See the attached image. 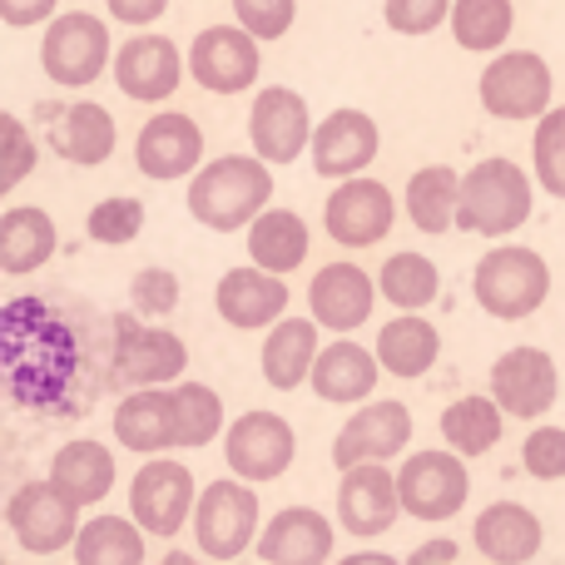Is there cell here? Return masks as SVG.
I'll list each match as a JSON object with an SVG mask.
<instances>
[{
    "mask_svg": "<svg viewBox=\"0 0 565 565\" xmlns=\"http://www.w3.org/2000/svg\"><path fill=\"white\" fill-rule=\"evenodd\" d=\"M274 199V164L264 154H224L214 164H199L189 179V214L214 234L248 228Z\"/></svg>",
    "mask_w": 565,
    "mask_h": 565,
    "instance_id": "obj_1",
    "label": "cell"
},
{
    "mask_svg": "<svg viewBox=\"0 0 565 565\" xmlns=\"http://www.w3.org/2000/svg\"><path fill=\"white\" fill-rule=\"evenodd\" d=\"M536 209V189L531 174L516 159H481L477 169L461 174V209H457V228L481 238H507Z\"/></svg>",
    "mask_w": 565,
    "mask_h": 565,
    "instance_id": "obj_2",
    "label": "cell"
},
{
    "mask_svg": "<svg viewBox=\"0 0 565 565\" xmlns=\"http://www.w3.org/2000/svg\"><path fill=\"white\" fill-rule=\"evenodd\" d=\"M471 298L487 318L521 322L551 298V268L536 248H491L471 274Z\"/></svg>",
    "mask_w": 565,
    "mask_h": 565,
    "instance_id": "obj_3",
    "label": "cell"
},
{
    "mask_svg": "<svg viewBox=\"0 0 565 565\" xmlns=\"http://www.w3.org/2000/svg\"><path fill=\"white\" fill-rule=\"evenodd\" d=\"M109 328H115V348H109V382L115 387H169L184 377L189 348L179 332L145 328V312H119Z\"/></svg>",
    "mask_w": 565,
    "mask_h": 565,
    "instance_id": "obj_4",
    "label": "cell"
},
{
    "mask_svg": "<svg viewBox=\"0 0 565 565\" xmlns=\"http://www.w3.org/2000/svg\"><path fill=\"white\" fill-rule=\"evenodd\" d=\"M189 531H194L199 551H204L209 561H238L248 546H258V531H264L258 526V491L244 487V477L209 481V487L199 491Z\"/></svg>",
    "mask_w": 565,
    "mask_h": 565,
    "instance_id": "obj_5",
    "label": "cell"
},
{
    "mask_svg": "<svg viewBox=\"0 0 565 565\" xmlns=\"http://www.w3.org/2000/svg\"><path fill=\"white\" fill-rule=\"evenodd\" d=\"M79 511L85 507H75V501L45 477V481H25V487L10 491L6 526L20 551H30V556H55V551H75Z\"/></svg>",
    "mask_w": 565,
    "mask_h": 565,
    "instance_id": "obj_6",
    "label": "cell"
},
{
    "mask_svg": "<svg viewBox=\"0 0 565 565\" xmlns=\"http://www.w3.org/2000/svg\"><path fill=\"white\" fill-rule=\"evenodd\" d=\"M194 507H199V487H194V471L174 457H149L145 467L135 471L129 481V516L149 531V536L169 541L194 521Z\"/></svg>",
    "mask_w": 565,
    "mask_h": 565,
    "instance_id": "obj_7",
    "label": "cell"
},
{
    "mask_svg": "<svg viewBox=\"0 0 565 565\" xmlns=\"http://www.w3.org/2000/svg\"><path fill=\"white\" fill-rule=\"evenodd\" d=\"M109 25L99 15H85V10H70V15H55L40 40V65L55 79L60 89H85L95 85L109 70Z\"/></svg>",
    "mask_w": 565,
    "mask_h": 565,
    "instance_id": "obj_8",
    "label": "cell"
},
{
    "mask_svg": "<svg viewBox=\"0 0 565 565\" xmlns=\"http://www.w3.org/2000/svg\"><path fill=\"white\" fill-rule=\"evenodd\" d=\"M402 487V511L427 526L451 521L471 497V477H467V457L457 447L451 451H412L397 471Z\"/></svg>",
    "mask_w": 565,
    "mask_h": 565,
    "instance_id": "obj_9",
    "label": "cell"
},
{
    "mask_svg": "<svg viewBox=\"0 0 565 565\" xmlns=\"http://www.w3.org/2000/svg\"><path fill=\"white\" fill-rule=\"evenodd\" d=\"M264 40L244 25H209L189 45V75L199 79V89L209 95H238V89L258 85L264 70Z\"/></svg>",
    "mask_w": 565,
    "mask_h": 565,
    "instance_id": "obj_10",
    "label": "cell"
},
{
    "mask_svg": "<svg viewBox=\"0 0 565 565\" xmlns=\"http://www.w3.org/2000/svg\"><path fill=\"white\" fill-rule=\"evenodd\" d=\"M392 218H397V199H392V189L382 179H367V174L338 179V189L322 204V228L342 248L382 244L392 234Z\"/></svg>",
    "mask_w": 565,
    "mask_h": 565,
    "instance_id": "obj_11",
    "label": "cell"
},
{
    "mask_svg": "<svg viewBox=\"0 0 565 565\" xmlns=\"http://www.w3.org/2000/svg\"><path fill=\"white\" fill-rule=\"evenodd\" d=\"M556 79L551 65L531 50H507L481 70V109L491 119H541L551 109Z\"/></svg>",
    "mask_w": 565,
    "mask_h": 565,
    "instance_id": "obj_12",
    "label": "cell"
},
{
    "mask_svg": "<svg viewBox=\"0 0 565 565\" xmlns=\"http://www.w3.org/2000/svg\"><path fill=\"white\" fill-rule=\"evenodd\" d=\"M298 457V431L278 412H244L224 431V461L244 481H278Z\"/></svg>",
    "mask_w": 565,
    "mask_h": 565,
    "instance_id": "obj_13",
    "label": "cell"
},
{
    "mask_svg": "<svg viewBox=\"0 0 565 565\" xmlns=\"http://www.w3.org/2000/svg\"><path fill=\"white\" fill-rule=\"evenodd\" d=\"M402 511V487L387 471V461H358V467L342 471L338 481V526L352 531L358 541L382 536V531L397 526Z\"/></svg>",
    "mask_w": 565,
    "mask_h": 565,
    "instance_id": "obj_14",
    "label": "cell"
},
{
    "mask_svg": "<svg viewBox=\"0 0 565 565\" xmlns=\"http://www.w3.org/2000/svg\"><path fill=\"white\" fill-rule=\"evenodd\" d=\"M248 139H254V154H264L268 164H292L302 149H312L308 99L288 85L258 89L254 109H248Z\"/></svg>",
    "mask_w": 565,
    "mask_h": 565,
    "instance_id": "obj_15",
    "label": "cell"
},
{
    "mask_svg": "<svg viewBox=\"0 0 565 565\" xmlns=\"http://www.w3.org/2000/svg\"><path fill=\"white\" fill-rule=\"evenodd\" d=\"M412 441V412L407 402H367L358 407L342 431L332 437V467L348 471L358 461H392Z\"/></svg>",
    "mask_w": 565,
    "mask_h": 565,
    "instance_id": "obj_16",
    "label": "cell"
},
{
    "mask_svg": "<svg viewBox=\"0 0 565 565\" xmlns=\"http://www.w3.org/2000/svg\"><path fill=\"white\" fill-rule=\"evenodd\" d=\"M491 397L507 407V417H541L546 407H556L561 377L556 358L546 348H511L491 367Z\"/></svg>",
    "mask_w": 565,
    "mask_h": 565,
    "instance_id": "obj_17",
    "label": "cell"
},
{
    "mask_svg": "<svg viewBox=\"0 0 565 565\" xmlns=\"http://www.w3.org/2000/svg\"><path fill=\"white\" fill-rule=\"evenodd\" d=\"M135 164H139V174L159 179V184L199 174V164H204V129L189 115H179V109H164V115H154L139 129Z\"/></svg>",
    "mask_w": 565,
    "mask_h": 565,
    "instance_id": "obj_18",
    "label": "cell"
},
{
    "mask_svg": "<svg viewBox=\"0 0 565 565\" xmlns=\"http://www.w3.org/2000/svg\"><path fill=\"white\" fill-rule=\"evenodd\" d=\"M214 308L228 328L254 332V328H274V322L288 312V288H282V274L264 264L248 268H228L214 288Z\"/></svg>",
    "mask_w": 565,
    "mask_h": 565,
    "instance_id": "obj_19",
    "label": "cell"
},
{
    "mask_svg": "<svg viewBox=\"0 0 565 565\" xmlns=\"http://www.w3.org/2000/svg\"><path fill=\"white\" fill-rule=\"evenodd\" d=\"M377 149H382V135H377V125H372V115H362V109H332V115L312 129L308 154L322 179H352L377 159Z\"/></svg>",
    "mask_w": 565,
    "mask_h": 565,
    "instance_id": "obj_20",
    "label": "cell"
},
{
    "mask_svg": "<svg viewBox=\"0 0 565 565\" xmlns=\"http://www.w3.org/2000/svg\"><path fill=\"white\" fill-rule=\"evenodd\" d=\"M179 79H184V55H179L174 40L135 35V40L119 45L115 85L125 89L129 99H139V105H159V99H169L179 89Z\"/></svg>",
    "mask_w": 565,
    "mask_h": 565,
    "instance_id": "obj_21",
    "label": "cell"
},
{
    "mask_svg": "<svg viewBox=\"0 0 565 565\" xmlns=\"http://www.w3.org/2000/svg\"><path fill=\"white\" fill-rule=\"evenodd\" d=\"M40 119L50 125V145L60 149V159L79 169H99L115 154V115L95 99H75V105H40Z\"/></svg>",
    "mask_w": 565,
    "mask_h": 565,
    "instance_id": "obj_22",
    "label": "cell"
},
{
    "mask_svg": "<svg viewBox=\"0 0 565 565\" xmlns=\"http://www.w3.org/2000/svg\"><path fill=\"white\" fill-rule=\"evenodd\" d=\"M332 546H338V536H332V521L322 511L288 507L258 531L254 551L268 565H322V561H332Z\"/></svg>",
    "mask_w": 565,
    "mask_h": 565,
    "instance_id": "obj_23",
    "label": "cell"
},
{
    "mask_svg": "<svg viewBox=\"0 0 565 565\" xmlns=\"http://www.w3.org/2000/svg\"><path fill=\"white\" fill-rule=\"evenodd\" d=\"M382 358L377 348H362V342H352L348 332H342L338 342H328V348L318 352V362H312V392H318L322 402H332V407H358L362 397H372V387H377L382 377Z\"/></svg>",
    "mask_w": 565,
    "mask_h": 565,
    "instance_id": "obj_24",
    "label": "cell"
},
{
    "mask_svg": "<svg viewBox=\"0 0 565 565\" xmlns=\"http://www.w3.org/2000/svg\"><path fill=\"white\" fill-rule=\"evenodd\" d=\"M115 437L125 451L139 457H159V451L179 447V407L174 392L164 387H135L125 402L115 407Z\"/></svg>",
    "mask_w": 565,
    "mask_h": 565,
    "instance_id": "obj_25",
    "label": "cell"
},
{
    "mask_svg": "<svg viewBox=\"0 0 565 565\" xmlns=\"http://www.w3.org/2000/svg\"><path fill=\"white\" fill-rule=\"evenodd\" d=\"M377 292L382 288L362 274L358 264H328V268H318V278H312L308 308L328 332H352V328H362V322L372 318Z\"/></svg>",
    "mask_w": 565,
    "mask_h": 565,
    "instance_id": "obj_26",
    "label": "cell"
},
{
    "mask_svg": "<svg viewBox=\"0 0 565 565\" xmlns=\"http://www.w3.org/2000/svg\"><path fill=\"white\" fill-rule=\"evenodd\" d=\"M471 541H477L481 556L497 565H526L541 556V541L546 536H541L536 511L516 507V501H491L477 516V526H471Z\"/></svg>",
    "mask_w": 565,
    "mask_h": 565,
    "instance_id": "obj_27",
    "label": "cell"
},
{
    "mask_svg": "<svg viewBox=\"0 0 565 565\" xmlns=\"http://www.w3.org/2000/svg\"><path fill=\"white\" fill-rule=\"evenodd\" d=\"M318 318H278V328H268L264 338V382L274 392H298L302 382H312V362H318Z\"/></svg>",
    "mask_w": 565,
    "mask_h": 565,
    "instance_id": "obj_28",
    "label": "cell"
},
{
    "mask_svg": "<svg viewBox=\"0 0 565 565\" xmlns=\"http://www.w3.org/2000/svg\"><path fill=\"white\" fill-rule=\"evenodd\" d=\"M55 248H60V234L45 209L40 204L6 209V218H0V274H10V278L35 274L40 264H50Z\"/></svg>",
    "mask_w": 565,
    "mask_h": 565,
    "instance_id": "obj_29",
    "label": "cell"
},
{
    "mask_svg": "<svg viewBox=\"0 0 565 565\" xmlns=\"http://www.w3.org/2000/svg\"><path fill=\"white\" fill-rule=\"evenodd\" d=\"M50 481L75 507H99L115 491V451L99 447V441H65L50 461Z\"/></svg>",
    "mask_w": 565,
    "mask_h": 565,
    "instance_id": "obj_30",
    "label": "cell"
},
{
    "mask_svg": "<svg viewBox=\"0 0 565 565\" xmlns=\"http://www.w3.org/2000/svg\"><path fill=\"white\" fill-rule=\"evenodd\" d=\"M377 358L392 377H427V367L441 358V332L422 312H397L387 328L377 332Z\"/></svg>",
    "mask_w": 565,
    "mask_h": 565,
    "instance_id": "obj_31",
    "label": "cell"
},
{
    "mask_svg": "<svg viewBox=\"0 0 565 565\" xmlns=\"http://www.w3.org/2000/svg\"><path fill=\"white\" fill-rule=\"evenodd\" d=\"M248 258L274 274H298L308 264V224H302L292 209H264V214L248 224Z\"/></svg>",
    "mask_w": 565,
    "mask_h": 565,
    "instance_id": "obj_32",
    "label": "cell"
},
{
    "mask_svg": "<svg viewBox=\"0 0 565 565\" xmlns=\"http://www.w3.org/2000/svg\"><path fill=\"white\" fill-rule=\"evenodd\" d=\"M461 209V174L447 164H427L407 179V218L422 234H447Z\"/></svg>",
    "mask_w": 565,
    "mask_h": 565,
    "instance_id": "obj_33",
    "label": "cell"
},
{
    "mask_svg": "<svg viewBox=\"0 0 565 565\" xmlns=\"http://www.w3.org/2000/svg\"><path fill=\"white\" fill-rule=\"evenodd\" d=\"M501 427H507V407L497 397H457L441 412V437L461 457H487L501 441Z\"/></svg>",
    "mask_w": 565,
    "mask_h": 565,
    "instance_id": "obj_34",
    "label": "cell"
},
{
    "mask_svg": "<svg viewBox=\"0 0 565 565\" xmlns=\"http://www.w3.org/2000/svg\"><path fill=\"white\" fill-rule=\"evenodd\" d=\"M145 536L149 531L139 521L125 516H95L79 526L75 536V561L85 565H139L145 561Z\"/></svg>",
    "mask_w": 565,
    "mask_h": 565,
    "instance_id": "obj_35",
    "label": "cell"
},
{
    "mask_svg": "<svg viewBox=\"0 0 565 565\" xmlns=\"http://www.w3.org/2000/svg\"><path fill=\"white\" fill-rule=\"evenodd\" d=\"M377 288L397 312H422L427 302H437L441 274L427 254H392L377 274Z\"/></svg>",
    "mask_w": 565,
    "mask_h": 565,
    "instance_id": "obj_36",
    "label": "cell"
},
{
    "mask_svg": "<svg viewBox=\"0 0 565 565\" xmlns=\"http://www.w3.org/2000/svg\"><path fill=\"white\" fill-rule=\"evenodd\" d=\"M451 35H457L461 50H501L511 40V25H516V6L511 0H457L451 6Z\"/></svg>",
    "mask_w": 565,
    "mask_h": 565,
    "instance_id": "obj_37",
    "label": "cell"
},
{
    "mask_svg": "<svg viewBox=\"0 0 565 565\" xmlns=\"http://www.w3.org/2000/svg\"><path fill=\"white\" fill-rule=\"evenodd\" d=\"M179 407V447H209L224 427V397L209 382H179L174 387Z\"/></svg>",
    "mask_w": 565,
    "mask_h": 565,
    "instance_id": "obj_38",
    "label": "cell"
},
{
    "mask_svg": "<svg viewBox=\"0 0 565 565\" xmlns=\"http://www.w3.org/2000/svg\"><path fill=\"white\" fill-rule=\"evenodd\" d=\"M85 234L95 244H109V248H125L145 234V204L129 194H115V199H99L85 218Z\"/></svg>",
    "mask_w": 565,
    "mask_h": 565,
    "instance_id": "obj_39",
    "label": "cell"
},
{
    "mask_svg": "<svg viewBox=\"0 0 565 565\" xmlns=\"http://www.w3.org/2000/svg\"><path fill=\"white\" fill-rule=\"evenodd\" d=\"M531 159H536V179L546 194L565 199V105L546 109L536 119V139H531Z\"/></svg>",
    "mask_w": 565,
    "mask_h": 565,
    "instance_id": "obj_40",
    "label": "cell"
},
{
    "mask_svg": "<svg viewBox=\"0 0 565 565\" xmlns=\"http://www.w3.org/2000/svg\"><path fill=\"white\" fill-rule=\"evenodd\" d=\"M129 302L145 318H169L179 308V278L169 268H139L135 282H129Z\"/></svg>",
    "mask_w": 565,
    "mask_h": 565,
    "instance_id": "obj_41",
    "label": "cell"
},
{
    "mask_svg": "<svg viewBox=\"0 0 565 565\" xmlns=\"http://www.w3.org/2000/svg\"><path fill=\"white\" fill-rule=\"evenodd\" d=\"M521 467L536 481H561L565 477V427H536L521 447Z\"/></svg>",
    "mask_w": 565,
    "mask_h": 565,
    "instance_id": "obj_42",
    "label": "cell"
},
{
    "mask_svg": "<svg viewBox=\"0 0 565 565\" xmlns=\"http://www.w3.org/2000/svg\"><path fill=\"white\" fill-rule=\"evenodd\" d=\"M238 25L254 30L258 40H282L298 20V0H234Z\"/></svg>",
    "mask_w": 565,
    "mask_h": 565,
    "instance_id": "obj_43",
    "label": "cell"
},
{
    "mask_svg": "<svg viewBox=\"0 0 565 565\" xmlns=\"http://www.w3.org/2000/svg\"><path fill=\"white\" fill-rule=\"evenodd\" d=\"M451 6L457 0H387V25L397 35H431L451 20Z\"/></svg>",
    "mask_w": 565,
    "mask_h": 565,
    "instance_id": "obj_44",
    "label": "cell"
},
{
    "mask_svg": "<svg viewBox=\"0 0 565 565\" xmlns=\"http://www.w3.org/2000/svg\"><path fill=\"white\" fill-rule=\"evenodd\" d=\"M0 135H6V174H0V189L10 194L35 169V139H30V129L15 115H0Z\"/></svg>",
    "mask_w": 565,
    "mask_h": 565,
    "instance_id": "obj_45",
    "label": "cell"
},
{
    "mask_svg": "<svg viewBox=\"0 0 565 565\" xmlns=\"http://www.w3.org/2000/svg\"><path fill=\"white\" fill-rule=\"evenodd\" d=\"M55 6L60 0H0V20L15 25V30H30V25H40V20L55 15Z\"/></svg>",
    "mask_w": 565,
    "mask_h": 565,
    "instance_id": "obj_46",
    "label": "cell"
},
{
    "mask_svg": "<svg viewBox=\"0 0 565 565\" xmlns=\"http://www.w3.org/2000/svg\"><path fill=\"white\" fill-rule=\"evenodd\" d=\"M105 6H109V15L125 20V25H154L169 10V0H105Z\"/></svg>",
    "mask_w": 565,
    "mask_h": 565,
    "instance_id": "obj_47",
    "label": "cell"
},
{
    "mask_svg": "<svg viewBox=\"0 0 565 565\" xmlns=\"http://www.w3.org/2000/svg\"><path fill=\"white\" fill-rule=\"evenodd\" d=\"M457 556H461V546H457V541L441 536V541H427V546H417L407 561H412V565H451Z\"/></svg>",
    "mask_w": 565,
    "mask_h": 565,
    "instance_id": "obj_48",
    "label": "cell"
}]
</instances>
